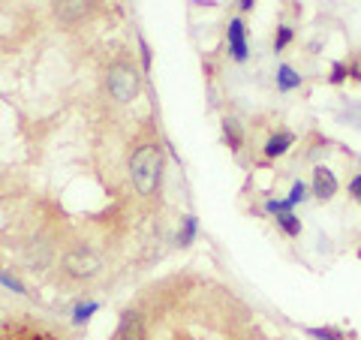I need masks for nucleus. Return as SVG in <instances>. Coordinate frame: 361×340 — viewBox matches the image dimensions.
Wrapping results in <instances>:
<instances>
[{"instance_id": "nucleus-1", "label": "nucleus", "mask_w": 361, "mask_h": 340, "mask_svg": "<svg viewBox=\"0 0 361 340\" xmlns=\"http://www.w3.org/2000/svg\"><path fill=\"white\" fill-rule=\"evenodd\" d=\"M163 172H166V148L157 139H145L133 148L130 160H127V175L133 190L142 199H154L160 196L163 187Z\"/></svg>"}, {"instance_id": "nucleus-2", "label": "nucleus", "mask_w": 361, "mask_h": 340, "mask_svg": "<svg viewBox=\"0 0 361 340\" xmlns=\"http://www.w3.org/2000/svg\"><path fill=\"white\" fill-rule=\"evenodd\" d=\"M142 66H135L130 58H118V61H111L106 66V73H103V87H106V94L111 103H118V106H130L139 99L142 94Z\"/></svg>"}, {"instance_id": "nucleus-3", "label": "nucleus", "mask_w": 361, "mask_h": 340, "mask_svg": "<svg viewBox=\"0 0 361 340\" xmlns=\"http://www.w3.org/2000/svg\"><path fill=\"white\" fill-rule=\"evenodd\" d=\"M103 271V259L90 244H70L61 253V277L66 283H90Z\"/></svg>"}, {"instance_id": "nucleus-4", "label": "nucleus", "mask_w": 361, "mask_h": 340, "mask_svg": "<svg viewBox=\"0 0 361 340\" xmlns=\"http://www.w3.org/2000/svg\"><path fill=\"white\" fill-rule=\"evenodd\" d=\"M94 13H97V0H51V16L66 30L90 21Z\"/></svg>"}, {"instance_id": "nucleus-5", "label": "nucleus", "mask_w": 361, "mask_h": 340, "mask_svg": "<svg viewBox=\"0 0 361 340\" xmlns=\"http://www.w3.org/2000/svg\"><path fill=\"white\" fill-rule=\"evenodd\" d=\"M337 190H341V184H337V175L331 172V169L325 163L313 166V172H310V196L316 202H331L337 196Z\"/></svg>"}, {"instance_id": "nucleus-6", "label": "nucleus", "mask_w": 361, "mask_h": 340, "mask_svg": "<svg viewBox=\"0 0 361 340\" xmlns=\"http://www.w3.org/2000/svg\"><path fill=\"white\" fill-rule=\"evenodd\" d=\"M226 42H229V58L235 63H244L250 58V45H247V25L241 16L229 18V25H226Z\"/></svg>"}, {"instance_id": "nucleus-7", "label": "nucleus", "mask_w": 361, "mask_h": 340, "mask_svg": "<svg viewBox=\"0 0 361 340\" xmlns=\"http://www.w3.org/2000/svg\"><path fill=\"white\" fill-rule=\"evenodd\" d=\"M51 259H54V244L49 241V238L37 235L25 244V265L30 271H45L51 265Z\"/></svg>"}, {"instance_id": "nucleus-8", "label": "nucleus", "mask_w": 361, "mask_h": 340, "mask_svg": "<svg viewBox=\"0 0 361 340\" xmlns=\"http://www.w3.org/2000/svg\"><path fill=\"white\" fill-rule=\"evenodd\" d=\"M145 337H148V325H145V316L135 310V308L121 310L115 340H145Z\"/></svg>"}, {"instance_id": "nucleus-9", "label": "nucleus", "mask_w": 361, "mask_h": 340, "mask_svg": "<svg viewBox=\"0 0 361 340\" xmlns=\"http://www.w3.org/2000/svg\"><path fill=\"white\" fill-rule=\"evenodd\" d=\"M292 145H295V133H292V130H277V133H271L265 139L262 157H265V160H280V157L289 154Z\"/></svg>"}, {"instance_id": "nucleus-10", "label": "nucleus", "mask_w": 361, "mask_h": 340, "mask_svg": "<svg viewBox=\"0 0 361 340\" xmlns=\"http://www.w3.org/2000/svg\"><path fill=\"white\" fill-rule=\"evenodd\" d=\"M274 85H277L280 94H292V90H298V87L304 85V75L295 70V66L280 63L277 73H274Z\"/></svg>"}, {"instance_id": "nucleus-11", "label": "nucleus", "mask_w": 361, "mask_h": 340, "mask_svg": "<svg viewBox=\"0 0 361 340\" xmlns=\"http://www.w3.org/2000/svg\"><path fill=\"white\" fill-rule=\"evenodd\" d=\"M99 310V301L97 298H78L73 304V313H70V322L75 328H85L90 320H94V313Z\"/></svg>"}, {"instance_id": "nucleus-12", "label": "nucleus", "mask_w": 361, "mask_h": 340, "mask_svg": "<svg viewBox=\"0 0 361 340\" xmlns=\"http://www.w3.org/2000/svg\"><path fill=\"white\" fill-rule=\"evenodd\" d=\"M196 235H199V217L184 214V217H180V226H178V235H175V244L178 247H190L196 241Z\"/></svg>"}, {"instance_id": "nucleus-13", "label": "nucleus", "mask_w": 361, "mask_h": 340, "mask_svg": "<svg viewBox=\"0 0 361 340\" xmlns=\"http://www.w3.org/2000/svg\"><path fill=\"white\" fill-rule=\"evenodd\" d=\"M223 142H226V148H229V151H235V154L241 151L244 130H241V123L235 118H223Z\"/></svg>"}, {"instance_id": "nucleus-14", "label": "nucleus", "mask_w": 361, "mask_h": 340, "mask_svg": "<svg viewBox=\"0 0 361 340\" xmlns=\"http://www.w3.org/2000/svg\"><path fill=\"white\" fill-rule=\"evenodd\" d=\"M274 223L280 226V232L289 235V238H298V235L304 232V226H301V220H298V214H295V211H289V214H277Z\"/></svg>"}, {"instance_id": "nucleus-15", "label": "nucleus", "mask_w": 361, "mask_h": 340, "mask_svg": "<svg viewBox=\"0 0 361 340\" xmlns=\"http://www.w3.org/2000/svg\"><path fill=\"white\" fill-rule=\"evenodd\" d=\"M304 334L313 340H346V334L334 325H310V328H304Z\"/></svg>"}, {"instance_id": "nucleus-16", "label": "nucleus", "mask_w": 361, "mask_h": 340, "mask_svg": "<svg viewBox=\"0 0 361 340\" xmlns=\"http://www.w3.org/2000/svg\"><path fill=\"white\" fill-rule=\"evenodd\" d=\"M295 40V30H292L289 25H277V30H274V40H271V49H274L277 54L286 49V45Z\"/></svg>"}, {"instance_id": "nucleus-17", "label": "nucleus", "mask_w": 361, "mask_h": 340, "mask_svg": "<svg viewBox=\"0 0 361 340\" xmlns=\"http://www.w3.org/2000/svg\"><path fill=\"white\" fill-rule=\"evenodd\" d=\"M292 205H304V202L310 199V184H304V181H292V190H289V196H286Z\"/></svg>"}, {"instance_id": "nucleus-18", "label": "nucleus", "mask_w": 361, "mask_h": 340, "mask_svg": "<svg viewBox=\"0 0 361 340\" xmlns=\"http://www.w3.org/2000/svg\"><path fill=\"white\" fill-rule=\"evenodd\" d=\"M265 214H271V217H277V214H289L295 211V205H292L289 199H265Z\"/></svg>"}, {"instance_id": "nucleus-19", "label": "nucleus", "mask_w": 361, "mask_h": 340, "mask_svg": "<svg viewBox=\"0 0 361 340\" xmlns=\"http://www.w3.org/2000/svg\"><path fill=\"white\" fill-rule=\"evenodd\" d=\"M346 78H349V63L346 61H334L331 63V73H329V85H343L346 82Z\"/></svg>"}, {"instance_id": "nucleus-20", "label": "nucleus", "mask_w": 361, "mask_h": 340, "mask_svg": "<svg viewBox=\"0 0 361 340\" xmlns=\"http://www.w3.org/2000/svg\"><path fill=\"white\" fill-rule=\"evenodd\" d=\"M0 283H4L6 289L18 292V296H27V286H25V283H21L16 274H9V271H4V268H0Z\"/></svg>"}, {"instance_id": "nucleus-21", "label": "nucleus", "mask_w": 361, "mask_h": 340, "mask_svg": "<svg viewBox=\"0 0 361 340\" xmlns=\"http://www.w3.org/2000/svg\"><path fill=\"white\" fill-rule=\"evenodd\" d=\"M346 193H349V199H353L355 205H361V172H355L353 178H349V184H346Z\"/></svg>"}, {"instance_id": "nucleus-22", "label": "nucleus", "mask_w": 361, "mask_h": 340, "mask_svg": "<svg viewBox=\"0 0 361 340\" xmlns=\"http://www.w3.org/2000/svg\"><path fill=\"white\" fill-rule=\"evenodd\" d=\"M139 58H142V73H151V45L145 42V37H139Z\"/></svg>"}, {"instance_id": "nucleus-23", "label": "nucleus", "mask_w": 361, "mask_h": 340, "mask_svg": "<svg viewBox=\"0 0 361 340\" xmlns=\"http://www.w3.org/2000/svg\"><path fill=\"white\" fill-rule=\"evenodd\" d=\"M346 63H349V78L361 82V63H355V61H346Z\"/></svg>"}, {"instance_id": "nucleus-24", "label": "nucleus", "mask_w": 361, "mask_h": 340, "mask_svg": "<svg viewBox=\"0 0 361 340\" xmlns=\"http://www.w3.org/2000/svg\"><path fill=\"white\" fill-rule=\"evenodd\" d=\"M253 6H256V0H238V9H241V13H250Z\"/></svg>"}]
</instances>
